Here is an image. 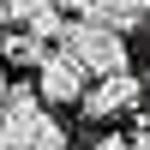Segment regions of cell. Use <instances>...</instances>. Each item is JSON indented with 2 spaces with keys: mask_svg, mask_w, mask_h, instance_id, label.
I'll use <instances>...</instances> for the list:
<instances>
[{
  "mask_svg": "<svg viewBox=\"0 0 150 150\" xmlns=\"http://www.w3.org/2000/svg\"><path fill=\"white\" fill-rule=\"evenodd\" d=\"M0 60H6V66H42L48 60V48H42V36H30V30H6L0 36Z\"/></svg>",
  "mask_w": 150,
  "mask_h": 150,
  "instance_id": "8992f818",
  "label": "cell"
},
{
  "mask_svg": "<svg viewBox=\"0 0 150 150\" xmlns=\"http://www.w3.org/2000/svg\"><path fill=\"white\" fill-rule=\"evenodd\" d=\"M0 150H66V126L48 114L36 84H12V102L0 114Z\"/></svg>",
  "mask_w": 150,
  "mask_h": 150,
  "instance_id": "6da1fadb",
  "label": "cell"
},
{
  "mask_svg": "<svg viewBox=\"0 0 150 150\" xmlns=\"http://www.w3.org/2000/svg\"><path fill=\"white\" fill-rule=\"evenodd\" d=\"M84 18L114 24V30H138V24H150V0H90Z\"/></svg>",
  "mask_w": 150,
  "mask_h": 150,
  "instance_id": "5b68a950",
  "label": "cell"
},
{
  "mask_svg": "<svg viewBox=\"0 0 150 150\" xmlns=\"http://www.w3.org/2000/svg\"><path fill=\"white\" fill-rule=\"evenodd\" d=\"M144 96H150V90H144V78H132V72H114V78H96L90 90H84L78 114H84V120H120V114H132Z\"/></svg>",
  "mask_w": 150,
  "mask_h": 150,
  "instance_id": "3957f363",
  "label": "cell"
},
{
  "mask_svg": "<svg viewBox=\"0 0 150 150\" xmlns=\"http://www.w3.org/2000/svg\"><path fill=\"white\" fill-rule=\"evenodd\" d=\"M144 138H150V126H144Z\"/></svg>",
  "mask_w": 150,
  "mask_h": 150,
  "instance_id": "ba28073f",
  "label": "cell"
},
{
  "mask_svg": "<svg viewBox=\"0 0 150 150\" xmlns=\"http://www.w3.org/2000/svg\"><path fill=\"white\" fill-rule=\"evenodd\" d=\"M36 90H42V102H48V108H72V102H84V90H90V72L54 48V54L36 66Z\"/></svg>",
  "mask_w": 150,
  "mask_h": 150,
  "instance_id": "277c9868",
  "label": "cell"
},
{
  "mask_svg": "<svg viewBox=\"0 0 150 150\" xmlns=\"http://www.w3.org/2000/svg\"><path fill=\"white\" fill-rule=\"evenodd\" d=\"M60 54L66 60H78L90 78H114V72H126V30H114V24H96V18H72L66 24V36H60Z\"/></svg>",
  "mask_w": 150,
  "mask_h": 150,
  "instance_id": "7a4b0ae2",
  "label": "cell"
},
{
  "mask_svg": "<svg viewBox=\"0 0 150 150\" xmlns=\"http://www.w3.org/2000/svg\"><path fill=\"white\" fill-rule=\"evenodd\" d=\"M6 102H12V84H6V60H0V114H6Z\"/></svg>",
  "mask_w": 150,
  "mask_h": 150,
  "instance_id": "52a82bcc",
  "label": "cell"
}]
</instances>
